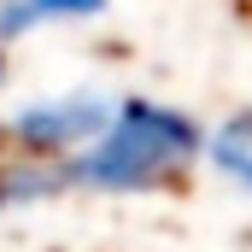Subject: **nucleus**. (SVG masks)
Masks as SVG:
<instances>
[{"mask_svg":"<svg viewBox=\"0 0 252 252\" xmlns=\"http://www.w3.org/2000/svg\"><path fill=\"white\" fill-rule=\"evenodd\" d=\"M199 158H205V129L182 106H158V100L135 94V100H118L112 124L59 164L64 182L82 193H141L176 182Z\"/></svg>","mask_w":252,"mask_h":252,"instance_id":"1","label":"nucleus"},{"mask_svg":"<svg viewBox=\"0 0 252 252\" xmlns=\"http://www.w3.org/2000/svg\"><path fill=\"white\" fill-rule=\"evenodd\" d=\"M112 112H118V100L88 94V88L59 94V100H30L12 118H0V141L12 153H30V158H70L112 124Z\"/></svg>","mask_w":252,"mask_h":252,"instance_id":"2","label":"nucleus"},{"mask_svg":"<svg viewBox=\"0 0 252 252\" xmlns=\"http://www.w3.org/2000/svg\"><path fill=\"white\" fill-rule=\"evenodd\" d=\"M205 164H211L229 188L252 193V106L235 112V118H223V124L205 135Z\"/></svg>","mask_w":252,"mask_h":252,"instance_id":"3","label":"nucleus"},{"mask_svg":"<svg viewBox=\"0 0 252 252\" xmlns=\"http://www.w3.org/2000/svg\"><path fill=\"white\" fill-rule=\"evenodd\" d=\"M106 0H6L0 6V41L12 35H30L41 24H82V18H100Z\"/></svg>","mask_w":252,"mask_h":252,"instance_id":"4","label":"nucleus"},{"mask_svg":"<svg viewBox=\"0 0 252 252\" xmlns=\"http://www.w3.org/2000/svg\"><path fill=\"white\" fill-rule=\"evenodd\" d=\"M0 82H6V70H0Z\"/></svg>","mask_w":252,"mask_h":252,"instance_id":"5","label":"nucleus"}]
</instances>
